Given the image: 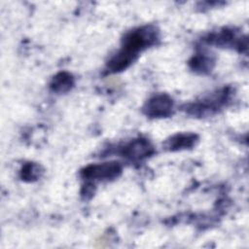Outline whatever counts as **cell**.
<instances>
[{
	"instance_id": "obj_3",
	"label": "cell",
	"mask_w": 249,
	"mask_h": 249,
	"mask_svg": "<svg viewBox=\"0 0 249 249\" xmlns=\"http://www.w3.org/2000/svg\"><path fill=\"white\" fill-rule=\"evenodd\" d=\"M151 147L149 143L145 141H135L131 143L126 149V155L131 158H141L149 154Z\"/></svg>"
},
{
	"instance_id": "obj_1",
	"label": "cell",
	"mask_w": 249,
	"mask_h": 249,
	"mask_svg": "<svg viewBox=\"0 0 249 249\" xmlns=\"http://www.w3.org/2000/svg\"><path fill=\"white\" fill-rule=\"evenodd\" d=\"M172 108L171 100L165 95H160L151 99L147 106V114L151 116H165Z\"/></svg>"
},
{
	"instance_id": "obj_4",
	"label": "cell",
	"mask_w": 249,
	"mask_h": 249,
	"mask_svg": "<svg viewBox=\"0 0 249 249\" xmlns=\"http://www.w3.org/2000/svg\"><path fill=\"white\" fill-rule=\"evenodd\" d=\"M195 140V137L194 136H191V135H180V136H177L176 138L173 139V147L175 148H179V147H182V146H190L193 144Z\"/></svg>"
},
{
	"instance_id": "obj_5",
	"label": "cell",
	"mask_w": 249,
	"mask_h": 249,
	"mask_svg": "<svg viewBox=\"0 0 249 249\" xmlns=\"http://www.w3.org/2000/svg\"><path fill=\"white\" fill-rule=\"evenodd\" d=\"M54 89L60 88V90H64V88L69 89V85H71V79L69 76H65L64 74H60L59 77H56L54 80Z\"/></svg>"
},
{
	"instance_id": "obj_2",
	"label": "cell",
	"mask_w": 249,
	"mask_h": 249,
	"mask_svg": "<svg viewBox=\"0 0 249 249\" xmlns=\"http://www.w3.org/2000/svg\"><path fill=\"white\" fill-rule=\"evenodd\" d=\"M120 171V167L116 163H106L102 165H94L87 169V176H94L97 178L113 177Z\"/></svg>"
}]
</instances>
